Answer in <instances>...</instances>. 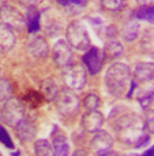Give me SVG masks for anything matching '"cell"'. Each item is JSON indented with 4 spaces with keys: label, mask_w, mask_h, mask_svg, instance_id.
<instances>
[{
    "label": "cell",
    "mask_w": 154,
    "mask_h": 156,
    "mask_svg": "<svg viewBox=\"0 0 154 156\" xmlns=\"http://www.w3.org/2000/svg\"><path fill=\"white\" fill-rule=\"evenodd\" d=\"M16 41L12 29L2 22H0V53L7 52L11 50Z\"/></svg>",
    "instance_id": "7c38bea8"
},
{
    "label": "cell",
    "mask_w": 154,
    "mask_h": 156,
    "mask_svg": "<svg viewBox=\"0 0 154 156\" xmlns=\"http://www.w3.org/2000/svg\"><path fill=\"white\" fill-rule=\"evenodd\" d=\"M55 99L58 110L64 116L73 115L76 113L79 109V99L76 94L70 90H64L58 92Z\"/></svg>",
    "instance_id": "5b68a950"
},
{
    "label": "cell",
    "mask_w": 154,
    "mask_h": 156,
    "mask_svg": "<svg viewBox=\"0 0 154 156\" xmlns=\"http://www.w3.org/2000/svg\"><path fill=\"white\" fill-rule=\"evenodd\" d=\"M67 41L71 47L76 49L83 51L87 49L90 39L85 29L79 25H72L67 30Z\"/></svg>",
    "instance_id": "8992f818"
},
{
    "label": "cell",
    "mask_w": 154,
    "mask_h": 156,
    "mask_svg": "<svg viewBox=\"0 0 154 156\" xmlns=\"http://www.w3.org/2000/svg\"><path fill=\"white\" fill-rule=\"evenodd\" d=\"M12 91L9 82L5 79H0V101H6L11 98Z\"/></svg>",
    "instance_id": "603a6c76"
},
{
    "label": "cell",
    "mask_w": 154,
    "mask_h": 156,
    "mask_svg": "<svg viewBox=\"0 0 154 156\" xmlns=\"http://www.w3.org/2000/svg\"></svg>",
    "instance_id": "e575fe53"
},
{
    "label": "cell",
    "mask_w": 154,
    "mask_h": 156,
    "mask_svg": "<svg viewBox=\"0 0 154 156\" xmlns=\"http://www.w3.org/2000/svg\"><path fill=\"white\" fill-rule=\"evenodd\" d=\"M26 99L32 108L39 107L45 101L41 94L36 91L30 92L26 96Z\"/></svg>",
    "instance_id": "d4e9b609"
},
{
    "label": "cell",
    "mask_w": 154,
    "mask_h": 156,
    "mask_svg": "<svg viewBox=\"0 0 154 156\" xmlns=\"http://www.w3.org/2000/svg\"><path fill=\"white\" fill-rule=\"evenodd\" d=\"M40 15L38 13L29 14L28 16V30L30 33H34L37 31L40 28Z\"/></svg>",
    "instance_id": "484cf974"
},
{
    "label": "cell",
    "mask_w": 154,
    "mask_h": 156,
    "mask_svg": "<svg viewBox=\"0 0 154 156\" xmlns=\"http://www.w3.org/2000/svg\"><path fill=\"white\" fill-rule=\"evenodd\" d=\"M130 74V68L125 64L116 62L111 65L105 76L106 84L110 92L116 96L123 94L128 86Z\"/></svg>",
    "instance_id": "7a4b0ae2"
},
{
    "label": "cell",
    "mask_w": 154,
    "mask_h": 156,
    "mask_svg": "<svg viewBox=\"0 0 154 156\" xmlns=\"http://www.w3.org/2000/svg\"><path fill=\"white\" fill-rule=\"evenodd\" d=\"M15 128L17 137L23 142H30L35 136V127L29 120L24 119Z\"/></svg>",
    "instance_id": "5bb4252c"
},
{
    "label": "cell",
    "mask_w": 154,
    "mask_h": 156,
    "mask_svg": "<svg viewBox=\"0 0 154 156\" xmlns=\"http://www.w3.org/2000/svg\"><path fill=\"white\" fill-rule=\"evenodd\" d=\"M27 48L32 55L39 58L45 57L49 50L46 41L40 36L35 37L30 39L28 43Z\"/></svg>",
    "instance_id": "4fadbf2b"
},
{
    "label": "cell",
    "mask_w": 154,
    "mask_h": 156,
    "mask_svg": "<svg viewBox=\"0 0 154 156\" xmlns=\"http://www.w3.org/2000/svg\"><path fill=\"white\" fill-rule=\"evenodd\" d=\"M52 55L56 63L65 67L71 63L73 53L70 45L63 39H60L54 44L52 48Z\"/></svg>",
    "instance_id": "52a82bcc"
},
{
    "label": "cell",
    "mask_w": 154,
    "mask_h": 156,
    "mask_svg": "<svg viewBox=\"0 0 154 156\" xmlns=\"http://www.w3.org/2000/svg\"><path fill=\"white\" fill-rule=\"evenodd\" d=\"M0 142L7 148L13 149L14 148V143L6 129L0 126Z\"/></svg>",
    "instance_id": "4316f807"
},
{
    "label": "cell",
    "mask_w": 154,
    "mask_h": 156,
    "mask_svg": "<svg viewBox=\"0 0 154 156\" xmlns=\"http://www.w3.org/2000/svg\"><path fill=\"white\" fill-rule=\"evenodd\" d=\"M61 5L66 6L71 4L81 6H84L87 4V0H57Z\"/></svg>",
    "instance_id": "f1b7e54d"
},
{
    "label": "cell",
    "mask_w": 154,
    "mask_h": 156,
    "mask_svg": "<svg viewBox=\"0 0 154 156\" xmlns=\"http://www.w3.org/2000/svg\"><path fill=\"white\" fill-rule=\"evenodd\" d=\"M64 67L63 77L66 86L72 89L79 90L83 88L87 80L84 67L77 63H70Z\"/></svg>",
    "instance_id": "277c9868"
},
{
    "label": "cell",
    "mask_w": 154,
    "mask_h": 156,
    "mask_svg": "<svg viewBox=\"0 0 154 156\" xmlns=\"http://www.w3.org/2000/svg\"><path fill=\"white\" fill-rule=\"evenodd\" d=\"M52 147L53 155L66 156L69 155L70 146L67 138L62 135H58L53 139Z\"/></svg>",
    "instance_id": "2e32d148"
},
{
    "label": "cell",
    "mask_w": 154,
    "mask_h": 156,
    "mask_svg": "<svg viewBox=\"0 0 154 156\" xmlns=\"http://www.w3.org/2000/svg\"><path fill=\"white\" fill-rule=\"evenodd\" d=\"M139 2L144 5L148 4L152 0H138Z\"/></svg>",
    "instance_id": "d6a6232c"
},
{
    "label": "cell",
    "mask_w": 154,
    "mask_h": 156,
    "mask_svg": "<svg viewBox=\"0 0 154 156\" xmlns=\"http://www.w3.org/2000/svg\"><path fill=\"white\" fill-rule=\"evenodd\" d=\"M2 119V109L0 108V122Z\"/></svg>",
    "instance_id": "836d02e7"
},
{
    "label": "cell",
    "mask_w": 154,
    "mask_h": 156,
    "mask_svg": "<svg viewBox=\"0 0 154 156\" xmlns=\"http://www.w3.org/2000/svg\"><path fill=\"white\" fill-rule=\"evenodd\" d=\"M138 19L146 20L152 23L154 22V7L144 5L140 8L136 13Z\"/></svg>",
    "instance_id": "44dd1931"
},
{
    "label": "cell",
    "mask_w": 154,
    "mask_h": 156,
    "mask_svg": "<svg viewBox=\"0 0 154 156\" xmlns=\"http://www.w3.org/2000/svg\"><path fill=\"white\" fill-rule=\"evenodd\" d=\"M102 7L106 10L115 11L120 9L124 6V0H101Z\"/></svg>",
    "instance_id": "7402d4cb"
},
{
    "label": "cell",
    "mask_w": 154,
    "mask_h": 156,
    "mask_svg": "<svg viewBox=\"0 0 154 156\" xmlns=\"http://www.w3.org/2000/svg\"><path fill=\"white\" fill-rule=\"evenodd\" d=\"M123 51L121 44L118 41L113 40L106 44L103 52L105 58H113L120 55Z\"/></svg>",
    "instance_id": "ac0fdd59"
},
{
    "label": "cell",
    "mask_w": 154,
    "mask_h": 156,
    "mask_svg": "<svg viewBox=\"0 0 154 156\" xmlns=\"http://www.w3.org/2000/svg\"><path fill=\"white\" fill-rule=\"evenodd\" d=\"M153 117L149 118L145 122L146 127L147 128L150 132L153 133L154 132Z\"/></svg>",
    "instance_id": "f546056e"
},
{
    "label": "cell",
    "mask_w": 154,
    "mask_h": 156,
    "mask_svg": "<svg viewBox=\"0 0 154 156\" xmlns=\"http://www.w3.org/2000/svg\"><path fill=\"white\" fill-rule=\"evenodd\" d=\"M153 91H145L138 98L141 107L144 108H147L151 104L153 98Z\"/></svg>",
    "instance_id": "83f0119b"
},
{
    "label": "cell",
    "mask_w": 154,
    "mask_h": 156,
    "mask_svg": "<svg viewBox=\"0 0 154 156\" xmlns=\"http://www.w3.org/2000/svg\"><path fill=\"white\" fill-rule=\"evenodd\" d=\"M100 103V99L99 97L93 94L88 95L83 101L84 106L88 111L96 110Z\"/></svg>",
    "instance_id": "cb8c5ba5"
},
{
    "label": "cell",
    "mask_w": 154,
    "mask_h": 156,
    "mask_svg": "<svg viewBox=\"0 0 154 156\" xmlns=\"http://www.w3.org/2000/svg\"><path fill=\"white\" fill-rule=\"evenodd\" d=\"M130 88L127 95V97L130 98L134 90L136 87V84L133 81L131 82V83Z\"/></svg>",
    "instance_id": "4dcf8cb0"
},
{
    "label": "cell",
    "mask_w": 154,
    "mask_h": 156,
    "mask_svg": "<svg viewBox=\"0 0 154 156\" xmlns=\"http://www.w3.org/2000/svg\"><path fill=\"white\" fill-rule=\"evenodd\" d=\"M143 156H153L154 155V147H151L145 151L143 154Z\"/></svg>",
    "instance_id": "1f68e13d"
},
{
    "label": "cell",
    "mask_w": 154,
    "mask_h": 156,
    "mask_svg": "<svg viewBox=\"0 0 154 156\" xmlns=\"http://www.w3.org/2000/svg\"><path fill=\"white\" fill-rule=\"evenodd\" d=\"M35 154L39 156H48L52 154V146L45 139H40L36 141L34 144Z\"/></svg>",
    "instance_id": "ffe728a7"
},
{
    "label": "cell",
    "mask_w": 154,
    "mask_h": 156,
    "mask_svg": "<svg viewBox=\"0 0 154 156\" xmlns=\"http://www.w3.org/2000/svg\"><path fill=\"white\" fill-rule=\"evenodd\" d=\"M96 133L91 140V146L98 155H100L110 150L113 140L110 135L104 130H100Z\"/></svg>",
    "instance_id": "8fae6325"
},
{
    "label": "cell",
    "mask_w": 154,
    "mask_h": 156,
    "mask_svg": "<svg viewBox=\"0 0 154 156\" xmlns=\"http://www.w3.org/2000/svg\"><path fill=\"white\" fill-rule=\"evenodd\" d=\"M103 122L102 115L96 110L88 111L83 115L81 119L83 127L90 133H96L99 130Z\"/></svg>",
    "instance_id": "30bf717a"
},
{
    "label": "cell",
    "mask_w": 154,
    "mask_h": 156,
    "mask_svg": "<svg viewBox=\"0 0 154 156\" xmlns=\"http://www.w3.org/2000/svg\"><path fill=\"white\" fill-rule=\"evenodd\" d=\"M105 58L103 52L92 47L83 55L82 60L90 73L92 75L98 73L102 67Z\"/></svg>",
    "instance_id": "ba28073f"
},
{
    "label": "cell",
    "mask_w": 154,
    "mask_h": 156,
    "mask_svg": "<svg viewBox=\"0 0 154 156\" xmlns=\"http://www.w3.org/2000/svg\"><path fill=\"white\" fill-rule=\"evenodd\" d=\"M0 18L2 22L12 29L21 28L23 24V17L21 13L9 5H4L0 8Z\"/></svg>",
    "instance_id": "9c48e42d"
},
{
    "label": "cell",
    "mask_w": 154,
    "mask_h": 156,
    "mask_svg": "<svg viewBox=\"0 0 154 156\" xmlns=\"http://www.w3.org/2000/svg\"><path fill=\"white\" fill-rule=\"evenodd\" d=\"M134 76L140 82H146L152 80L154 77V64L151 62H143L136 66L134 71Z\"/></svg>",
    "instance_id": "9a60e30c"
},
{
    "label": "cell",
    "mask_w": 154,
    "mask_h": 156,
    "mask_svg": "<svg viewBox=\"0 0 154 156\" xmlns=\"http://www.w3.org/2000/svg\"><path fill=\"white\" fill-rule=\"evenodd\" d=\"M41 90L45 101L48 102L55 99L58 93L56 85L50 80L45 81L42 84Z\"/></svg>",
    "instance_id": "e0dca14e"
},
{
    "label": "cell",
    "mask_w": 154,
    "mask_h": 156,
    "mask_svg": "<svg viewBox=\"0 0 154 156\" xmlns=\"http://www.w3.org/2000/svg\"><path fill=\"white\" fill-rule=\"evenodd\" d=\"M146 128L145 122L141 117L130 114L118 120L116 129L121 140L138 148L145 146L149 141L150 137L145 132Z\"/></svg>",
    "instance_id": "6da1fadb"
},
{
    "label": "cell",
    "mask_w": 154,
    "mask_h": 156,
    "mask_svg": "<svg viewBox=\"0 0 154 156\" xmlns=\"http://www.w3.org/2000/svg\"><path fill=\"white\" fill-rule=\"evenodd\" d=\"M25 109L17 98L11 97L2 109V119L8 126L15 128L24 119Z\"/></svg>",
    "instance_id": "3957f363"
},
{
    "label": "cell",
    "mask_w": 154,
    "mask_h": 156,
    "mask_svg": "<svg viewBox=\"0 0 154 156\" xmlns=\"http://www.w3.org/2000/svg\"><path fill=\"white\" fill-rule=\"evenodd\" d=\"M139 25L135 21L129 22L126 24L122 30L124 38L128 41L134 40L137 37L139 30Z\"/></svg>",
    "instance_id": "d6986e66"
}]
</instances>
